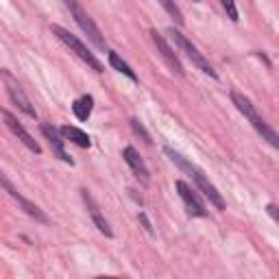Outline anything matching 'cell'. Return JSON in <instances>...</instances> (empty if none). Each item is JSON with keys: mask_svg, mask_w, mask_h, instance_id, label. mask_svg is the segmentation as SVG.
I'll return each instance as SVG.
<instances>
[{"mask_svg": "<svg viewBox=\"0 0 279 279\" xmlns=\"http://www.w3.org/2000/svg\"><path fill=\"white\" fill-rule=\"evenodd\" d=\"M164 151H166V155H168V157L172 159V164H177V166L181 168V170H188V172H190V175H192V179H194V183H196V188H199V190H201L205 196H207V199H210V203L214 205L216 210H220V212L225 210V201H223V196H220V192L216 190L214 185L210 183V179L205 177V175H203V172H201L199 168H196V166H192V164L188 161V159L183 157V155H179L177 151H172L170 146H166V149H164Z\"/></svg>", "mask_w": 279, "mask_h": 279, "instance_id": "6da1fadb", "label": "cell"}, {"mask_svg": "<svg viewBox=\"0 0 279 279\" xmlns=\"http://www.w3.org/2000/svg\"><path fill=\"white\" fill-rule=\"evenodd\" d=\"M231 101H234V105L238 107V111H240L242 116L247 118L253 127H255L258 133L264 137L270 146H275V149H277V146H279V137H277V133H275V129L268 127V122L260 116L258 109L253 107V103L249 101V98L244 96V94H240V92H231Z\"/></svg>", "mask_w": 279, "mask_h": 279, "instance_id": "7a4b0ae2", "label": "cell"}, {"mask_svg": "<svg viewBox=\"0 0 279 279\" xmlns=\"http://www.w3.org/2000/svg\"><path fill=\"white\" fill-rule=\"evenodd\" d=\"M51 31L55 33V37L59 39V42H63L65 46L70 48L72 53H75V55L79 57V59H83V61H85V63H87L92 70H96V72H103V63L96 59L94 53L89 51V48H87L83 42H81V39H79L77 35H72L70 31H65L63 27H59V24H53Z\"/></svg>", "mask_w": 279, "mask_h": 279, "instance_id": "3957f363", "label": "cell"}, {"mask_svg": "<svg viewBox=\"0 0 279 279\" xmlns=\"http://www.w3.org/2000/svg\"><path fill=\"white\" fill-rule=\"evenodd\" d=\"M65 7H68L70 13L75 15V20H77V24L81 27V31H83L85 35L92 39V44L98 48V51H105V48H107V44H105V37L101 35V29H98L96 24H94V20L89 18V13H87L79 3H75V0H68V3H65Z\"/></svg>", "mask_w": 279, "mask_h": 279, "instance_id": "277c9868", "label": "cell"}, {"mask_svg": "<svg viewBox=\"0 0 279 279\" xmlns=\"http://www.w3.org/2000/svg\"><path fill=\"white\" fill-rule=\"evenodd\" d=\"M166 33L170 35L172 42H175V44H177L179 48H181V51H183L188 57H190L192 63H194V65H196V68H199L201 72H205V75H210L212 79H216V77H218V75H216V70L212 68V63H210L207 59H205L203 53H199V48H196L194 44H190V39H188L181 31H177V29H168Z\"/></svg>", "mask_w": 279, "mask_h": 279, "instance_id": "5b68a950", "label": "cell"}, {"mask_svg": "<svg viewBox=\"0 0 279 279\" xmlns=\"http://www.w3.org/2000/svg\"><path fill=\"white\" fill-rule=\"evenodd\" d=\"M0 185H3V190H5L7 194H9V196H11V199H13L15 203H18V205H20V207H22L24 212H27V214H29L31 218H35V220H39V223H48V216L44 214V212H42V210H39V207H37V205H35V203H31V201L27 199V196H22V194H20V190H18V188H15V185L11 183V179H9V177H7V175H5V172H3V170H0Z\"/></svg>", "mask_w": 279, "mask_h": 279, "instance_id": "8992f818", "label": "cell"}, {"mask_svg": "<svg viewBox=\"0 0 279 279\" xmlns=\"http://www.w3.org/2000/svg\"><path fill=\"white\" fill-rule=\"evenodd\" d=\"M0 77H3V81H5V87H7V92H9V96H11V101L18 105V107L27 113V116L37 118V111H35V107H33L31 98L24 94V89L18 83V79H15L9 70H0Z\"/></svg>", "mask_w": 279, "mask_h": 279, "instance_id": "52a82bcc", "label": "cell"}, {"mask_svg": "<svg viewBox=\"0 0 279 279\" xmlns=\"http://www.w3.org/2000/svg\"><path fill=\"white\" fill-rule=\"evenodd\" d=\"M177 192H179V196H181V201L185 203V210H188V214L190 216H199V218L207 216V210H205L201 196L196 194L185 181H181V179L177 181Z\"/></svg>", "mask_w": 279, "mask_h": 279, "instance_id": "ba28073f", "label": "cell"}, {"mask_svg": "<svg viewBox=\"0 0 279 279\" xmlns=\"http://www.w3.org/2000/svg\"><path fill=\"white\" fill-rule=\"evenodd\" d=\"M3 118H5V125L11 129V133H13L15 137H18L20 142H22L24 146H27V149H29L31 153H35V155H39V153H42V146H39V144L35 142V140H33V135L29 133V131L24 129V127L20 125L18 120H15V116H13V113H9L7 109H3Z\"/></svg>", "mask_w": 279, "mask_h": 279, "instance_id": "9c48e42d", "label": "cell"}, {"mask_svg": "<svg viewBox=\"0 0 279 279\" xmlns=\"http://www.w3.org/2000/svg\"><path fill=\"white\" fill-rule=\"evenodd\" d=\"M151 37H153V42H155V46H157V51H159V55L164 57V61H166L168 65H170V70L175 72V75H179V77H183V65H181V61H179V57L175 55V51L168 46V42L164 39V35L161 33H157V31H151Z\"/></svg>", "mask_w": 279, "mask_h": 279, "instance_id": "30bf717a", "label": "cell"}, {"mask_svg": "<svg viewBox=\"0 0 279 279\" xmlns=\"http://www.w3.org/2000/svg\"><path fill=\"white\" fill-rule=\"evenodd\" d=\"M122 157H125L127 166L133 170V175L140 179V183H142V185H149V183H151V172H149L144 159L140 157V153L133 149V146H127V149L122 151Z\"/></svg>", "mask_w": 279, "mask_h": 279, "instance_id": "8fae6325", "label": "cell"}, {"mask_svg": "<svg viewBox=\"0 0 279 279\" xmlns=\"http://www.w3.org/2000/svg\"><path fill=\"white\" fill-rule=\"evenodd\" d=\"M42 133L46 135L48 142H51V149H53V153L57 155V157L72 166L75 161H72V157H70V155L65 153V149H63V137H61V133H59V129H55L53 125H42Z\"/></svg>", "mask_w": 279, "mask_h": 279, "instance_id": "7c38bea8", "label": "cell"}, {"mask_svg": "<svg viewBox=\"0 0 279 279\" xmlns=\"http://www.w3.org/2000/svg\"><path fill=\"white\" fill-rule=\"evenodd\" d=\"M81 196H83V201H85V205H87V212H89V216H92L94 225L98 227V231H101V234H105L107 238H113L111 227H109V223H107V220H105V216L101 214V210H98L96 201L92 199V194H89L87 190H81Z\"/></svg>", "mask_w": 279, "mask_h": 279, "instance_id": "4fadbf2b", "label": "cell"}, {"mask_svg": "<svg viewBox=\"0 0 279 279\" xmlns=\"http://www.w3.org/2000/svg\"><path fill=\"white\" fill-rule=\"evenodd\" d=\"M59 133L63 140H70L72 144L81 146V149H89L92 146V140H89V135L85 133V131H81L79 127H70V125H63L59 129Z\"/></svg>", "mask_w": 279, "mask_h": 279, "instance_id": "5bb4252c", "label": "cell"}, {"mask_svg": "<svg viewBox=\"0 0 279 279\" xmlns=\"http://www.w3.org/2000/svg\"><path fill=\"white\" fill-rule=\"evenodd\" d=\"M92 107H94V98L89 96V94H85V96H81V98H77V101H75V105H72V111H75V116L83 122V120L89 118Z\"/></svg>", "mask_w": 279, "mask_h": 279, "instance_id": "9a60e30c", "label": "cell"}, {"mask_svg": "<svg viewBox=\"0 0 279 279\" xmlns=\"http://www.w3.org/2000/svg\"><path fill=\"white\" fill-rule=\"evenodd\" d=\"M109 63H111V68L113 70H118L120 75H125V77H129L131 81H137V75L133 70H131V65L122 59V57L116 53V51H109Z\"/></svg>", "mask_w": 279, "mask_h": 279, "instance_id": "2e32d148", "label": "cell"}, {"mask_svg": "<svg viewBox=\"0 0 279 279\" xmlns=\"http://www.w3.org/2000/svg\"><path fill=\"white\" fill-rule=\"evenodd\" d=\"M161 7H164V9H166L170 15H172V18H175L179 24H183V15H181V11H179V7L177 5H172V3H161Z\"/></svg>", "mask_w": 279, "mask_h": 279, "instance_id": "e0dca14e", "label": "cell"}, {"mask_svg": "<svg viewBox=\"0 0 279 279\" xmlns=\"http://www.w3.org/2000/svg\"><path fill=\"white\" fill-rule=\"evenodd\" d=\"M131 127H133V131H135L137 135H142V137H144V142H146V144H151V142H153V140H151V135L146 133V131H144V127L140 125L137 120H131Z\"/></svg>", "mask_w": 279, "mask_h": 279, "instance_id": "ac0fdd59", "label": "cell"}, {"mask_svg": "<svg viewBox=\"0 0 279 279\" xmlns=\"http://www.w3.org/2000/svg\"><path fill=\"white\" fill-rule=\"evenodd\" d=\"M223 7H225V11L229 13V18H231L234 22L240 20V18H238V9H236V5H234V3H227V0H223Z\"/></svg>", "mask_w": 279, "mask_h": 279, "instance_id": "d6986e66", "label": "cell"}, {"mask_svg": "<svg viewBox=\"0 0 279 279\" xmlns=\"http://www.w3.org/2000/svg\"><path fill=\"white\" fill-rule=\"evenodd\" d=\"M137 218L142 220V225H144V229H146V231H149V234L153 236V227H151V223H149V218H146V214H144V212H142V214H140Z\"/></svg>", "mask_w": 279, "mask_h": 279, "instance_id": "ffe728a7", "label": "cell"}, {"mask_svg": "<svg viewBox=\"0 0 279 279\" xmlns=\"http://www.w3.org/2000/svg\"><path fill=\"white\" fill-rule=\"evenodd\" d=\"M266 210H268V214H270V216H273V220H277V218H279V216H277V207H275V205H273V203H270V205H268V207H266Z\"/></svg>", "mask_w": 279, "mask_h": 279, "instance_id": "44dd1931", "label": "cell"}, {"mask_svg": "<svg viewBox=\"0 0 279 279\" xmlns=\"http://www.w3.org/2000/svg\"><path fill=\"white\" fill-rule=\"evenodd\" d=\"M94 279H125V277H94Z\"/></svg>", "mask_w": 279, "mask_h": 279, "instance_id": "7402d4cb", "label": "cell"}]
</instances>
